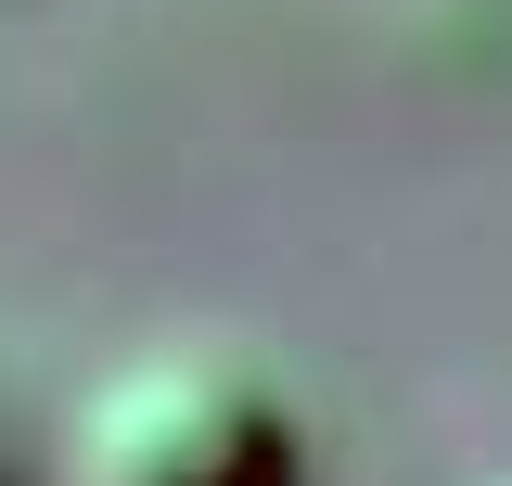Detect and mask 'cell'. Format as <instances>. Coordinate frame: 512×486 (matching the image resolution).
<instances>
[{
  "label": "cell",
  "instance_id": "7a4b0ae2",
  "mask_svg": "<svg viewBox=\"0 0 512 486\" xmlns=\"http://www.w3.org/2000/svg\"><path fill=\"white\" fill-rule=\"evenodd\" d=\"M487 486H512V474H487Z\"/></svg>",
  "mask_w": 512,
  "mask_h": 486
},
{
  "label": "cell",
  "instance_id": "6da1fadb",
  "mask_svg": "<svg viewBox=\"0 0 512 486\" xmlns=\"http://www.w3.org/2000/svg\"><path fill=\"white\" fill-rule=\"evenodd\" d=\"M77 486H308V410L282 397V371L244 346H128L77 423H64Z\"/></svg>",
  "mask_w": 512,
  "mask_h": 486
}]
</instances>
